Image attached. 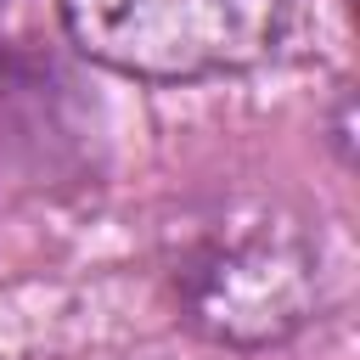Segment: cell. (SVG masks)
I'll return each mask as SVG.
<instances>
[{
    "mask_svg": "<svg viewBox=\"0 0 360 360\" xmlns=\"http://www.w3.org/2000/svg\"><path fill=\"white\" fill-rule=\"evenodd\" d=\"M343 6H354V0H343Z\"/></svg>",
    "mask_w": 360,
    "mask_h": 360,
    "instance_id": "obj_5",
    "label": "cell"
},
{
    "mask_svg": "<svg viewBox=\"0 0 360 360\" xmlns=\"http://www.w3.org/2000/svg\"><path fill=\"white\" fill-rule=\"evenodd\" d=\"M326 146H332V158L349 169L354 163V84L343 79L338 90H332V101H326Z\"/></svg>",
    "mask_w": 360,
    "mask_h": 360,
    "instance_id": "obj_4",
    "label": "cell"
},
{
    "mask_svg": "<svg viewBox=\"0 0 360 360\" xmlns=\"http://www.w3.org/2000/svg\"><path fill=\"white\" fill-rule=\"evenodd\" d=\"M68 39L107 73L191 84L259 68L292 17V0H56Z\"/></svg>",
    "mask_w": 360,
    "mask_h": 360,
    "instance_id": "obj_2",
    "label": "cell"
},
{
    "mask_svg": "<svg viewBox=\"0 0 360 360\" xmlns=\"http://www.w3.org/2000/svg\"><path fill=\"white\" fill-rule=\"evenodd\" d=\"M163 281L197 338L259 354L321 321V231L281 191L225 186L163 225Z\"/></svg>",
    "mask_w": 360,
    "mask_h": 360,
    "instance_id": "obj_1",
    "label": "cell"
},
{
    "mask_svg": "<svg viewBox=\"0 0 360 360\" xmlns=\"http://www.w3.org/2000/svg\"><path fill=\"white\" fill-rule=\"evenodd\" d=\"M79 84L28 51H0V197H56L96 169V112Z\"/></svg>",
    "mask_w": 360,
    "mask_h": 360,
    "instance_id": "obj_3",
    "label": "cell"
}]
</instances>
